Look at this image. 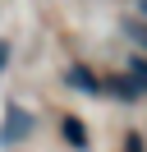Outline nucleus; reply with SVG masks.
Listing matches in <instances>:
<instances>
[{
    "instance_id": "1",
    "label": "nucleus",
    "mask_w": 147,
    "mask_h": 152,
    "mask_svg": "<svg viewBox=\"0 0 147 152\" xmlns=\"http://www.w3.org/2000/svg\"><path fill=\"white\" fill-rule=\"evenodd\" d=\"M32 129H37V115L23 111V106H9L5 120H0V148H18V143H28Z\"/></svg>"
},
{
    "instance_id": "2",
    "label": "nucleus",
    "mask_w": 147,
    "mask_h": 152,
    "mask_svg": "<svg viewBox=\"0 0 147 152\" xmlns=\"http://www.w3.org/2000/svg\"><path fill=\"white\" fill-rule=\"evenodd\" d=\"M60 134H64V143L74 152H92V134H87V124L78 115H60Z\"/></svg>"
},
{
    "instance_id": "3",
    "label": "nucleus",
    "mask_w": 147,
    "mask_h": 152,
    "mask_svg": "<svg viewBox=\"0 0 147 152\" xmlns=\"http://www.w3.org/2000/svg\"><path fill=\"white\" fill-rule=\"evenodd\" d=\"M64 83L78 88V92H87V97H101V83H97V74H92L87 65H69L64 69Z\"/></svg>"
},
{
    "instance_id": "4",
    "label": "nucleus",
    "mask_w": 147,
    "mask_h": 152,
    "mask_svg": "<svg viewBox=\"0 0 147 152\" xmlns=\"http://www.w3.org/2000/svg\"><path fill=\"white\" fill-rule=\"evenodd\" d=\"M101 92H110V97H119V102H138V97H143V92H138L133 83H129V74H110L106 83H101Z\"/></svg>"
},
{
    "instance_id": "5",
    "label": "nucleus",
    "mask_w": 147,
    "mask_h": 152,
    "mask_svg": "<svg viewBox=\"0 0 147 152\" xmlns=\"http://www.w3.org/2000/svg\"><path fill=\"white\" fill-rule=\"evenodd\" d=\"M129 83H133L138 92H147V56H133V60H129Z\"/></svg>"
},
{
    "instance_id": "6",
    "label": "nucleus",
    "mask_w": 147,
    "mask_h": 152,
    "mask_svg": "<svg viewBox=\"0 0 147 152\" xmlns=\"http://www.w3.org/2000/svg\"><path fill=\"white\" fill-rule=\"evenodd\" d=\"M119 28H124V37H129V42H138V46L147 51V23H143V19H124Z\"/></svg>"
},
{
    "instance_id": "7",
    "label": "nucleus",
    "mask_w": 147,
    "mask_h": 152,
    "mask_svg": "<svg viewBox=\"0 0 147 152\" xmlns=\"http://www.w3.org/2000/svg\"><path fill=\"white\" fill-rule=\"evenodd\" d=\"M124 152H147L143 134H133V129H129V134H124Z\"/></svg>"
},
{
    "instance_id": "8",
    "label": "nucleus",
    "mask_w": 147,
    "mask_h": 152,
    "mask_svg": "<svg viewBox=\"0 0 147 152\" xmlns=\"http://www.w3.org/2000/svg\"><path fill=\"white\" fill-rule=\"evenodd\" d=\"M5 65H9V42H0V74H5Z\"/></svg>"
},
{
    "instance_id": "9",
    "label": "nucleus",
    "mask_w": 147,
    "mask_h": 152,
    "mask_svg": "<svg viewBox=\"0 0 147 152\" xmlns=\"http://www.w3.org/2000/svg\"><path fill=\"white\" fill-rule=\"evenodd\" d=\"M133 5H138V19L147 23V0H133Z\"/></svg>"
}]
</instances>
